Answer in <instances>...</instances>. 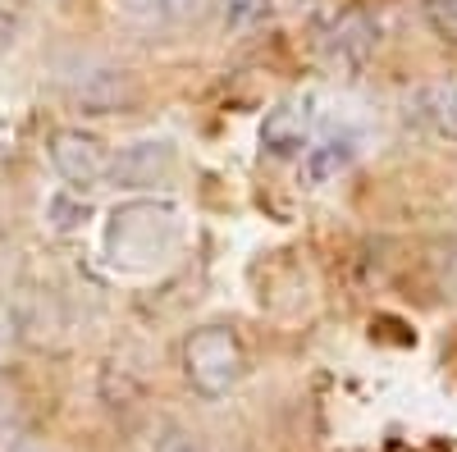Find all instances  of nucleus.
<instances>
[{
  "label": "nucleus",
  "instance_id": "obj_6",
  "mask_svg": "<svg viewBox=\"0 0 457 452\" xmlns=\"http://www.w3.org/2000/svg\"><path fill=\"white\" fill-rule=\"evenodd\" d=\"M73 101L83 105V115H114V110H133L142 101V87L133 83L129 69H92L73 87Z\"/></svg>",
  "mask_w": 457,
  "mask_h": 452
},
{
  "label": "nucleus",
  "instance_id": "obj_11",
  "mask_svg": "<svg viewBox=\"0 0 457 452\" xmlns=\"http://www.w3.org/2000/svg\"><path fill=\"white\" fill-rule=\"evenodd\" d=\"M46 215H51V224H55L60 234H69V229H79V224L87 219V201H83V197H69V193H60V197H51Z\"/></svg>",
  "mask_w": 457,
  "mask_h": 452
},
{
  "label": "nucleus",
  "instance_id": "obj_5",
  "mask_svg": "<svg viewBox=\"0 0 457 452\" xmlns=\"http://www.w3.org/2000/svg\"><path fill=\"white\" fill-rule=\"evenodd\" d=\"M174 169V142L165 137H142L120 146V156H110V183L114 187H151Z\"/></svg>",
  "mask_w": 457,
  "mask_h": 452
},
{
  "label": "nucleus",
  "instance_id": "obj_8",
  "mask_svg": "<svg viewBox=\"0 0 457 452\" xmlns=\"http://www.w3.org/2000/svg\"><path fill=\"white\" fill-rule=\"evenodd\" d=\"M411 115L435 137L457 142V78H430L411 92Z\"/></svg>",
  "mask_w": 457,
  "mask_h": 452
},
{
  "label": "nucleus",
  "instance_id": "obj_9",
  "mask_svg": "<svg viewBox=\"0 0 457 452\" xmlns=\"http://www.w3.org/2000/svg\"><path fill=\"white\" fill-rule=\"evenodd\" d=\"M353 156H357L353 137H325V142H312L307 151H302V178H307L312 187H325V183H334L343 169L353 165Z\"/></svg>",
  "mask_w": 457,
  "mask_h": 452
},
{
  "label": "nucleus",
  "instance_id": "obj_16",
  "mask_svg": "<svg viewBox=\"0 0 457 452\" xmlns=\"http://www.w3.org/2000/svg\"><path fill=\"white\" fill-rule=\"evenodd\" d=\"M0 338H5V316H0Z\"/></svg>",
  "mask_w": 457,
  "mask_h": 452
},
{
  "label": "nucleus",
  "instance_id": "obj_10",
  "mask_svg": "<svg viewBox=\"0 0 457 452\" xmlns=\"http://www.w3.org/2000/svg\"><path fill=\"white\" fill-rule=\"evenodd\" d=\"M120 14L146 28H174L202 14V0H120Z\"/></svg>",
  "mask_w": 457,
  "mask_h": 452
},
{
  "label": "nucleus",
  "instance_id": "obj_3",
  "mask_svg": "<svg viewBox=\"0 0 457 452\" xmlns=\"http://www.w3.org/2000/svg\"><path fill=\"white\" fill-rule=\"evenodd\" d=\"M51 165L69 183V193H87V187L110 178V151L101 137L83 128H60L51 133Z\"/></svg>",
  "mask_w": 457,
  "mask_h": 452
},
{
  "label": "nucleus",
  "instance_id": "obj_7",
  "mask_svg": "<svg viewBox=\"0 0 457 452\" xmlns=\"http://www.w3.org/2000/svg\"><path fill=\"white\" fill-rule=\"evenodd\" d=\"M261 146L270 156L288 160V156H302L312 146V105L307 101H284L275 105L261 124Z\"/></svg>",
  "mask_w": 457,
  "mask_h": 452
},
{
  "label": "nucleus",
  "instance_id": "obj_2",
  "mask_svg": "<svg viewBox=\"0 0 457 452\" xmlns=\"http://www.w3.org/2000/svg\"><path fill=\"white\" fill-rule=\"evenodd\" d=\"M179 238V219L174 206L165 201H129L114 206L110 224H105V251L124 266H151V260L170 256Z\"/></svg>",
  "mask_w": 457,
  "mask_h": 452
},
{
  "label": "nucleus",
  "instance_id": "obj_1",
  "mask_svg": "<svg viewBox=\"0 0 457 452\" xmlns=\"http://www.w3.org/2000/svg\"><path fill=\"white\" fill-rule=\"evenodd\" d=\"M183 374L193 384L197 398L220 402L224 393H234L238 380L247 374V352L243 338L228 325H202L193 329V338L183 343Z\"/></svg>",
  "mask_w": 457,
  "mask_h": 452
},
{
  "label": "nucleus",
  "instance_id": "obj_12",
  "mask_svg": "<svg viewBox=\"0 0 457 452\" xmlns=\"http://www.w3.org/2000/svg\"><path fill=\"white\" fill-rule=\"evenodd\" d=\"M421 10H426V23L444 37V42L457 46V0H421Z\"/></svg>",
  "mask_w": 457,
  "mask_h": 452
},
{
  "label": "nucleus",
  "instance_id": "obj_4",
  "mask_svg": "<svg viewBox=\"0 0 457 452\" xmlns=\"http://www.w3.org/2000/svg\"><path fill=\"white\" fill-rule=\"evenodd\" d=\"M375 42H379V32L370 23L366 10H343L329 19L325 37H320V51L334 69H361L370 55H375Z\"/></svg>",
  "mask_w": 457,
  "mask_h": 452
},
{
  "label": "nucleus",
  "instance_id": "obj_15",
  "mask_svg": "<svg viewBox=\"0 0 457 452\" xmlns=\"http://www.w3.org/2000/svg\"><path fill=\"white\" fill-rule=\"evenodd\" d=\"M156 452H197V443L187 439V434H170V439H165Z\"/></svg>",
  "mask_w": 457,
  "mask_h": 452
},
{
  "label": "nucleus",
  "instance_id": "obj_14",
  "mask_svg": "<svg viewBox=\"0 0 457 452\" xmlns=\"http://www.w3.org/2000/svg\"><path fill=\"white\" fill-rule=\"evenodd\" d=\"M14 37H19V23H14V14H5V10H0V55H5V51L14 46Z\"/></svg>",
  "mask_w": 457,
  "mask_h": 452
},
{
  "label": "nucleus",
  "instance_id": "obj_13",
  "mask_svg": "<svg viewBox=\"0 0 457 452\" xmlns=\"http://www.w3.org/2000/svg\"><path fill=\"white\" fill-rule=\"evenodd\" d=\"M270 0H220V14L228 28H252L256 19H265Z\"/></svg>",
  "mask_w": 457,
  "mask_h": 452
}]
</instances>
